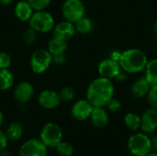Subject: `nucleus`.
I'll return each instance as SVG.
<instances>
[{"mask_svg":"<svg viewBox=\"0 0 157 156\" xmlns=\"http://www.w3.org/2000/svg\"><path fill=\"white\" fill-rule=\"evenodd\" d=\"M52 29H53L54 38H57L65 41L70 40L76 32L75 24L67 20L61 21L60 23L54 25Z\"/></svg>","mask_w":157,"mask_h":156,"instance_id":"ddd939ff","label":"nucleus"},{"mask_svg":"<svg viewBox=\"0 0 157 156\" xmlns=\"http://www.w3.org/2000/svg\"><path fill=\"white\" fill-rule=\"evenodd\" d=\"M106 107L108 108V109L112 112V113H117L119 111L121 110L122 108V104L121 102L118 99V98H115L114 97L108 102V104L106 105Z\"/></svg>","mask_w":157,"mask_h":156,"instance_id":"c85d7f7f","label":"nucleus"},{"mask_svg":"<svg viewBox=\"0 0 157 156\" xmlns=\"http://www.w3.org/2000/svg\"><path fill=\"white\" fill-rule=\"evenodd\" d=\"M61 101L59 94L51 89L43 90L38 96V102L40 106L45 109L56 108L61 104Z\"/></svg>","mask_w":157,"mask_h":156,"instance_id":"f8f14e48","label":"nucleus"},{"mask_svg":"<svg viewBox=\"0 0 157 156\" xmlns=\"http://www.w3.org/2000/svg\"><path fill=\"white\" fill-rule=\"evenodd\" d=\"M47 50L52 55L64 53V51L67 50V41L53 37L52 40H49Z\"/></svg>","mask_w":157,"mask_h":156,"instance_id":"6ab92c4d","label":"nucleus"},{"mask_svg":"<svg viewBox=\"0 0 157 156\" xmlns=\"http://www.w3.org/2000/svg\"><path fill=\"white\" fill-rule=\"evenodd\" d=\"M29 22V27L40 33L50 32L55 25L52 15L50 12L45 11V9L33 12Z\"/></svg>","mask_w":157,"mask_h":156,"instance_id":"39448f33","label":"nucleus"},{"mask_svg":"<svg viewBox=\"0 0 157 156\" xmlns=\"http://www.w3.org/2000/svg\"><path fill=\"white\" fill-rule=\"evenodd\" d=\"M14 85V75L8 69H0V91L10 89Z\"/></svg>","mask_w":157,"mask_h":156,"instance_id":"4be33fe9","label":"nucleus"},{"mask_svg":"<svg viewBox=\"0 0 157 156\" xmlns=\"http://www.w3.org/2000/svg\"><path fill=\"white\" fill-rule=\"evenodd\" d=\"M62 13L65 20L76 22L86 14V7L82 0H65L62 6Z\"/></svg>","mask_w":157,"mask_h":156,"instance_id":"423d86ee","label":"nucleus"},{"mask_svg":"<svg viewBox=\"0 0 157 156\" xmlns=\"http://www.w3.org/2000/svg\"><path fill=\"white\" fill-rule=\"evenodd\" d=\"M55 149L57 151V154L61 156H72L74 154V152H75L73 145L70 143L63 142V141H62L56 146Z\"/></svg>","mask_w":157,"mask_h":156,"instance_id":"b1692460","label":"nucleus"},{"mask_svg":"<svg viewBox=\"0 0 157 156\" xmlns=\"http://www.w3.org/2000/svg\"><path fill=\"white\" fill-rule=\"evenodd\" d=\"M141 131L146 134L155 133L157 131V109L150 108L141 116Z\"/></svg>","mask_w":157,"mask_h":156,"instance_id":"9d476101","label":"nucleus"},{"mask_svg":"<svg viewBox=\"0 0 157 156\" xmlns=\"http://www.w3.org/2000/svg\"><path fill=\"white\" fill-rule=\"evenodd\" d=\"M114 85L110 79L98 77L93 80L86 90V99L93 107H106L114 97Z\"/></svg>","mask_w":157,"mask_h":156,"instance_id":"f257e3e1","label":"nucleus"},{"mask_svg":"<svg viewBox=\"0 0 157 156\" xmlns=\"http://www.w3.org/2000/svg\"><path fill=\"white\" fill-rule=\"evenodd\" d=\"M14 0H0V4L3 5V6H7V5H10Z\"/></svg>","mask_w":157,"mask_h":156,"instance_id":"c9c22d12","label":"nucleus"},{"mask_svg":"<svg viewBox=\"0 0 157 156\" xmlns=\"http://www.w3.org/2000/svg\"><path fill=\"white\" fill-rule=\"evenodd\" d=\"M7 143H8V138H7L6 132H4L3 131L0 130V151L6 149Z\"/></svg>","mask_w":157,"mask_h":156,"instance_id":"7c9ffc66","label":"nucleus"},{"mask_svg":"<svg viewBox=\"0 0 157 156\" xmlns=\"http://www.w3.org/2000/svg\"><path fill=\"white\" fill-rule=\"evenodd\" d=\"M47 147L40 139H29L18 150L19 156H47Z\"/></svg>","mask_w":157,"mask_h":156,"instance_id":"6e6552de","label":"nucleus"},{"mask_svg":"<svg viewBox=\"0 0 157 156\" xmlns=\"http://www.w3.org/2000/svg\"><path fill=\"white\" fill-rule=\"evenodd\" d=\"M6 134L9 141L17 142L18 140H20V138L22 137V134H23L22 124L17 121L11 122L6 129Z\"/></svg>","mask_w":157,"mask_h":156,"instance_id":"a211bd4d","label":"nucleus"},{"mask_svg":"<svg viewBox=\"0 0 157 156\" xmlns=\"http://www.w3.org/2000/svg\"><path fill=\"white\" fill-rule=\"evenodd\" d=\"M93 108L94 107L87 99H80L73 105L71 115L76 120L83 121L90 118Z\"/></svg>","mask_w":157,"mask_h":156,"instance_id":"9b49d317","label":"nucleus"},{"mask_svg":"<svg viewBox=\"0 0 157 156\" xmlns=\"http://www.w3.org/2000/svg\"><path fill=\"white\" fill-rule=\"evenodd\" d=\"M74 24H75L76 32H78L80 34H88L94 29L93 21L89 17H86V16H84L83 17L78 19Z\"/></svg>","mask_w":157,"mask_h":156,"instance_id":"aec40b11","label":"nucleus"},{"mask_svg":"<svg viewBox=\"0 0 157 156\" xmlns=\"http://www.w3.org/2000/svg\"><path fill=\"white\" fill-rule=\"evenodd\" d=\"M151 142H152V152H155L157 154V134L154 135L151 138Z\"/></svg>","mask_w":157,"mask_h":156,"instance_id":"473e14b6","label":"nucleus"},{"mask_svg":"<svg viewBox=\"0 0 157 156\" xmlns=\"http://www.w3.org/2000/svg\"><path fill=\"white\" fill-rule=\"evenodd\" d=\"M124 123L129 130L138 131L141 130V116L134 112L127 113L124 117Z\"/></svg>","mask_w":157,"mask_h":156,"instance_id":"5701e85b","label":"nucleus"},{"mask_svg":"<svg viewBox=\"0 0 157 156\" xmlns=\"http://www.w3.org/2000/svg\"><path fill=\"white\" fill-rule=\"evenodd\" d=\"M59 96H60L62 101H71L74 99V97L75 96V92L73 87L65 86L60 91Z\"/></svg>","mask_w":157,"mask_h":156,"instance_id":"bb28decb","label":"nucleus"},{"mask_svg":"<svg viewBox=\"0 0 157 156\" xmlns=\"http://www.w3.org/2000/svg\"><path fill=\"white\" fill-rule=\"evenodd\" d=\"M0 156H11V153L7 149H5L0 151Z\"/></svg>","mask_w":157,"mask_h":156,"instance_id":"f704fd0d","label":"nucleus"},{"mask_svg":"<svg viewBox=\"0 0 157 156\" xmlns=\"http://www.w3.org/2000/svg\"><path fill=\"white\" fill-rule=\"evenodd\" d=\"M52 63V54L49 52L48 50H44V49L36 50L32 53L29 61L31 70L35 74H43L49 69Z\"/></svg>","mask_w":157,"mask_h":156,"instance_id":"0eeeda50","label":"nucleus"},{"mask_svg":"<svg viewBox=\"0 0 157 156\" xmlns=\"http://www.w3.org/2000/svg\"><path fill=\"white\" fill-rule=\"evenodd\" d=\"M145 156H157L156 153H155V152H151V153H149L147 155Z\"/></svg>","mask_w":157,"mask_h":156,"instance_id":"4c0bfd02","label":"nucleus"},{"mask_svg":"<svg viewBox=\"0 0 157 156\" xmlns=\"http://www.w3.org/2000/svg\"><path fill=\"white\" fill-rule=\"evenodd\" d=\"M34 95V88L32 85L29 82H21L15 87L14 90V98L18 103L28 102Z\"/></svg>","mask_w":157,"mask_h":156,"instance_id":"4468645a","label":"nucleus"},{"mask_svg":"<svg viewBox=\"0 0 157 156\" xmlns=\"http://www.w3.org/2000/svg\"><path fill=\"white\" fill-rule=\"evenodd\" d=\"M37 33L38 32L35 29H33L31 27H29L22 34V40H23V41L27 45H31V44L35 43L36 40H37Z\"/></svg>","mask_w":157,"mask_h":156,"instance_id":"393cba45","label":"nucleus"},{"mask_svg":"<svg viewBox=\"0 0 157 156\" xmlns=\"http://www.w3.org/2000/svg\"><path fill=\"white\" fill-rule=\"evenodd\" d=\"M151 84L147 81L145 76H142L137 79L131 88V93L134 98H143L147 96Z\"/></svg>","mask_w":157,"mask_h":156,"instance_id":"dca6fc26","label":"nucleus"},{"mask_svg":"<svg viewBox=\"0 0 157 156\" xmlns=\"http://www.w3.org/2000/svg\"><path fill=\"white\" fill-rule=\"evenodd\" d=\"M11 64V57L7 52H0V69H8Z\"/></svg>","mask_w":157,"mask_h":156,"instance_id":"c756f323","label":"nucleus"},{"mask_svg":"<svg viewBox=\"0 0 157 156\" xmlns=\"http://www.w3.org/2000/svg\"><path fill=\"white\" fill-rule=\"evenodd\" d=\"M34 10L27 0L18 1L15 6V15L21 21H29Z\"/></svg>","mask_w":157,"mask_h":156,"instance_id":"f3484780","label":"nucleus"},{"mask_svg":"<svg viewBox=\"0 0 157 156\" xmlns=\"http://www.w3.org/2000/svg\"><path fill=\"white\" fill-rule=\"evenodd\" d=\"M127 75H128V74L126 73V72H124V71H121L120 72V74L117 75V77H116V79L118 80V81H121V82H123V81H125L126 79H127Z\"/></svg>","mask_w":157,"mask_h":156,"instance_id":"72a5a7b5","label":"nucleus"},{"mask_svg":"<svg viewBox=\"0 0 157 156\" xmlns=\"http://www.w3.org/2000/svg\"><path fill=\"white\" fill-rule=\"evenodd\" d=\"M34 11L44 10L51 3V0H27Z\"/></svg>","mask_w":157,"mask_h":156,"instance_id":"cd10ccee","label":"nucleus"},{"mask_svg":"<svg viewBox=\"0 0 157 156\" xmlns=\"http://www.w3.org/2000/svg\"><path fill=\"white\" fill-rule=\"evenodd\" d=\"M146 97L150 107L157 109V85L151 86Z\"/></svg>","mask_w":157,"mask_h":156,"instance_id":"a878e982","label":"nucleus"},{"mask_svg":"<svg viewBox=\"0 0 157 156\" xmlns=\"http://www.w3.org/2000/svg\"><path fill=\"white\" fill-rule=\"evenodd\" d=\"M3 121H4V116H3L2 111L0 110V127H1V126H2V124H3Z\"/></svg>","mask_w":157,"mask_h":156,"instance_id":"e433bc0d","label":"nucleus"},{"mask_svg":"<svg viewBox=\"0 0 157 156\" xmlns=\"http://www.w3.org/2000/svg\"><path fill=\"white\" fill-rule=\"evenodd\" d=\"M52 63H54L56 64H63L66 60L64 53L54 54V55H52Z\"/></svg>","mask_w":157,"mask_h":156,"instance_id":"2f4dec72","label":"nucleus"},{"mask_svg":"<svg viewBox=\"0 0 157 156\" xmlns=\"http://www.w3.org/2000/svg\"><path fill=\"white\" fill-rule=\"evenodd\" d=\"M154 29H155V34L157 35V21H155V25H154Z\"/></svg>","mask_w":157,"mask_h":156,"instance_id":"58836bf2","label":"nucleus"},{"mask_svg":"<svg viewBox=\"0 0 157 156\" xmlns=\"http://www.w3.org/2000/svg\"><path fill=\"white\" fill-rule=\"evenodd\" d=\"M148 63L146 54L139 49H128L122 51L119 58V63L122 71L127 74H138L145 69Z\"/></svg>","mask_w":157,"mask_h":156,"instance_id":"f03ea898","label":"nucleus"},{"mask_svg":"<svg viewBox=\"0 0 157 156\" xmlns=\"http://www.w3.org/2000/svg\"><path fill=\"white\" fill-rule=\"evenodd\" d=\"M127 147L133 156L147 155L152 152L151 138L143 131L136 132L129 138Z\"/></svg>","mask_w":157,"mask_h":156,"instance_id":"7ed1b4c3","label":"nucleus"},{"mask_svg":"<svg viewBox=\"0 0 157 156\" xmlns=\"http://www.w3.org/2000/svg\"><path fill=\"white\" fill-rule=\"evenodd\" d=\"M90 120L94 127L103 129L109 124V117L104 107H94L90 115Z\"/></svg>","mask_w":157,"mask_h":156,"instance_id":"2eb2a0df","label":"nucleus"},{"mask_svg":"<svg viewBox=\"0 0 157 156\" xmlns=\"http://www.w3.org/2000/svg\"><path fill=\"white\" fill-rule=\"evenodd\" d=\"M40 140L47 148L55 149L63 141V131L58 124L54 122H48L42 127L40 132Z\"/></svg>","mask_w":157,"mask_h":156,"instance_id":"20e7f679","label":"nucleus"},{"mask_svg":"<svg viewBox=\"0 0 157 156\" xmlns=\"http://www.w3.org/2000/svg\"><path fill=\"white\" fill-rule=\"evenodd\" d=\"M145 78L147 81L153 85H157V59H153L151 61H148L145 69Z\"/></svg>","mask_w":157,"mask_h":156,"instance_id":"412c9836","label":"nucleus"},{"mask_svg":"<svg viewBox=\"0 0 157 156\" xmlns=\"http://www.w3.org/2000/svg\"><path fill=\"white\" fill-rule=\"evenodd\" d=\"M98 70L100 76L111 80L112 78L117 77V75L121 71V68L120 66L119 62L110 57V58H106L102 60L98 64Z\"/></svg>","mask_w":157,"mask_h":156,"instance_id":"1a4fd4ad","label":"nucleus"}]
</instances>
